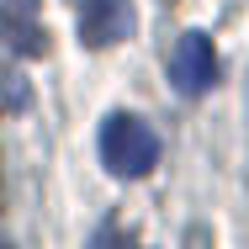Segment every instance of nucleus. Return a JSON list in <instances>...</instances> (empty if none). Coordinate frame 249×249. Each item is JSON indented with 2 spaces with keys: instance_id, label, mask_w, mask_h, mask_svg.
<instances>
[{
  "instance_id": "obj_5",
  "label": "nucleus",
  "mask_w": 249,
  "mask_h": 249,
  "mask_svg": "<svg viewBox=\"0 0 249 249\" xmlns=\"http://www.w3.org/2000/svg\"><path fill=\"white\" fill-rule=\"evenodd\" d=\"M85 249H127V239H122V233H117L111 223H101V228H96V239H90Z\"/></svg>"
},
{
  "instance_id": "obj_4",
  "label": "nucleus",
  "mask_w": 249,
  "mask_h": 249,
  "mask_svg": "<svg viewBox=\"0 0 249 249\" xmlns=\"http://www.w3.org/2000/svg\"><path fill=\"white\" fill-rule=\"evenodd\" d=\"M133 32V0H85L80 5V43L111 48Z\"/></svg>"
},
{
  "instance_id": "obj_6",
  "label": "nucleus",
  "mask_w": 249,
  "mask_h": 249,
  "mask_svg": "<svg viewBox=\"0 0 249 249\" xmlns=\"http://www.w3.org/2000/svg\"><path fill=\"white\" fill-rule=\"evenodd\" d=\"M0 249H11V244H5V239H0Z\"/></svg>"
},
{
  "instance_id": "obj_3",
  "label": "nucleus",
  "mask_w": 249,
  "mask_h": 249,
  "mask_svg": "<svg viewBox=\"0 0 249 249\" xmlns=\"http://www.w3.org/2000/svg\"><path fill=\"white\" fill-rule=\"evenodd\" d=\"M0 43L21 58H43L48 37H43V11L37 0H0Z\"/></svg>"
},
{
  "instance_id": "obj_1",
  "label": "nucleus",
  "mask_w": 249,
  "mask_h": 249,
  "mask_svg": "<svg viewBox=\"0 0 249 249\" xmlns=\"http://www.w3.org/2000/svg\"><path fill=\"white\" fill-rule=\"evenodd\" d=\"M101 164H106L111 175H122V180L149 175L154 164H159V138H154V127L143 117H127V111L106 117V127H101Z\"/></svg>"
},
{
  "instance_id": "obj_2",
  "label": "nucleus",
  "mask_w": 249,
  "mask_h": 249,
  "mask_svg": "<svg viewBox=\"0 0 249 249\" xmlns=\"http://www.w3.org/2000/svg\"><path fill=\"white\" fill-rule=\"evenodd\" d=\"M212 80H217L212 37H207V32H186V37H175V48H170V85H175L180 96H201Z\"/></svg>"
}]
</instances>
